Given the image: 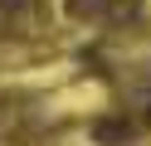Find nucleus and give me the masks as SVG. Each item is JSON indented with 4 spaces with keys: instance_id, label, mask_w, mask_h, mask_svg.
<instances>
[{
    "instance_id": "f257e3e1",
    "label": "nucleus",
    "mask_w": 151,
    "mask_h": 146,
    "mask_svg": "<svg viewBox=\"0 0 151 146\" xmlns=\"http://www.w3.org/2000/svg\"><path fill=\"white\" fill-rule=\"evenodd\" d=\"M63 10L73 19H88V24L93 19H132L137 15V0H68Z\"/></svg>"
}]
</instances>
